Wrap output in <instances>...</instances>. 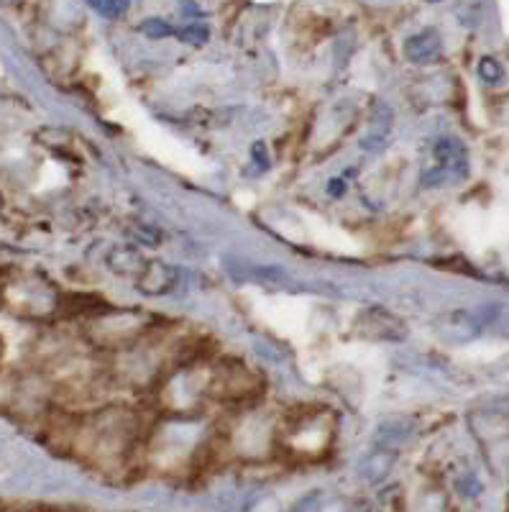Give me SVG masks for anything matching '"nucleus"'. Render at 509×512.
<instances>
[{"instance_id": "obj_2", "label": "nucleus", "mask_w": 509, "mask_h": 512, "mask_svg": "<svg viewBox=\"0 0 509 512\" xmlns=\"http://www.w3.org/2000/svg\"><path fill=\"white\" fill-rule=\"evenodd\" d=\"M405 54L415 64L438 62L440 54H443V39L435 29H423L420 34H412L405 41Z\"/></svg>"}, {"instance_id": "obj_4", "label": "nucleus", "mask_w": 509, "mask_h": 512, "mask_svg": "<svg viewBox=\"0 0 509 512\" xmlns=\"http://www.w3.org/2000/svg\"><path fill=\"white\" fill-rule=\"evenodd\" d=\"M384 315H387V310H369L359 323L361 333L371 338H387V341H397V338L405 336V326H402L400 320L394 318V315H389L387 323H382Z\"/></svg>"}, {"instance_id": "obj_6", "label": "nucleus", "mask_w": 509, "mask_h": 512, "mask_svg": "<svg viewBox=\"0 0 509 512\" xmlns=\"http://www.w3.org/2000/svg\"><path fill=\"white\" fill-rule=\"evenodd\" d=\"M174 36L185 41V44H192V47H200V44H205L210 39V31L205 24H190L185 29L174 31Z\"/></svg>"}, {"instance_id": "obj_7", "label": "nucleus", "mask_w": 509, "mask_h": 512, "mask_svg": "<svg viewBox=\"0 0 509 512\" xmlns=\"http://www.w3.org/2000/svg\"><path fill=\"white\" fill-rule=\"evenodd\" d=\"M90 6L103 18H121L131 6V0H90Z\"/></svg>"}, {"instance_id": "obj_3", "label": "nucleus", "mask_w": 509, "mask_h": 512, "mask_svg": "<svg viewBox=\"0 0 509 512\" xmlns=\"http://www.w3.org/2000/svg\"><path fill=\"white\" fill-rule=\"evenodd\" d=\"M177 280H180V272L169 264H149L144 269V274L139 277V290L144 295H164V292L174 290L177 287Z\"/></svg>"}, {"instance_id": "obj_9", "label": "nucleus", "mask_w": 509, "mask_h": 512, "mask_svg": "<svg viewBox=\"0 0 509 512\" xmlns=\"http://www.w3.org/2000/svg\"><path fill=\"white\" fill-rule=\"evenodd\" d=\"M172 26L164 21V18H146L144 24H141V34H146L149 39H167V36H174Z\"/></svg>"}, {"instance_id": "obj_8", "label": "nucleus", "mask_w": 509, "mask_h": 512, "mask_svg": "<svg viewBox=\"0 0 509 512\" xmlns=\"http://www.w3.org/2000/svg\"><path fill=\"white\" fill-rule=\"evenodd\" d=\"M479 77L486 85H499L504 80V67L494 57H484L479 62Z\"/></svg>"}, {"instance_id": "obj_1", "label": "nucleus", "mask_w": 509, "mask_h": 512, "mask_svg": "<svg viewBox=\"0 0 509 512\" xmlns=\"http://www.w3.org/2000/svg\"><path fill=\"white\" fill-rule=\"evenodd\" d=\"M435 159H438V167L430 169L423 177L425 185L440 187L469 175V152L458 139H440L435 144Z\"/></svg>"}, {"instance_id": "obj_5", "label": "nucleus", "mask_w": 509, "mask_h": 512, "mask_svg": "<svg viewBox=\"0 0 509 512\" xmlns=\"http://www.w3.org/2000/svg\"><path fill=\"white\" fill-rule=\"evenodd\" d=\"M394 464V456L387 454V451H376V454H371L369 459L364 461V477L371 479V482H376L379 477H384V474L392 469Z\"/></svg>"}, {"instance_id": "obj_10", "label": "nucleus", "mask_w": 509, "mask_h": 512, "mask_svg": "<svg viewBox=\"0 0 509 512\" xmlns=\"http://www.w3.org/2000/svg\"><path fill=\"white\" fill-rule=\"evenodd\" d=\"M430 3H438V0H430Z\"/></svg>"}]
</instances>
